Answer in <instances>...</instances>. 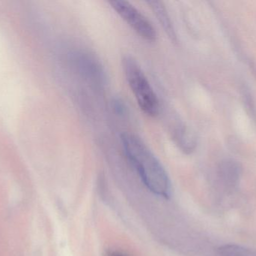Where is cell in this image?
Listing matches in <instances>:
<instances>
[{
  "mask_svg": "<svg viewBox=\"0 0 256 256\" xmlns=\"http://www.w3.org/2000/svg\"><path fill=\"white\" fill-rule=\"evenodd\" d=\"M218 251L220 256H256L254 251L236 244L224 245Z\"/></svg>",
  "mask_w": 256,
  "mask_h": 256,
  "instance_id": "7",
  "label": "cell"
},
{
  "mask_svg": "<svg viewBox=\"0 0 256 256\" xmlns=\"http://www.w3.org/2000/svg\"><path fill=\"white\" fill-rule=\"evenodd\" d=\"M122 144L131 165L136 170L146 187L164 198L170 195V182L162 164L144 141L131 133L122 135Z\"/></svg>",
  "mask_w": 256,
  "mask_h": 256,
  "instance_id": "1",
  "label": "cell"
},
{
  "mask_svg": "<svg viewBox=\"0 0 256 256\" xmlns=\"http://www.w3.org/2000/svg\"><path fill=\"white\" fill-rule=\"evenodd\" d=\"M123 68L130 88L138 107L150 117L159 113V100L147 77L135 59L127 56L123 59Z\"/></svg>",
  "mask_w": 256,
  "mask_h": 256,
  "instance_id": "2",
  "label": "cell"
},
{
  "mask_svg": "<svg viewBox=\"0 0 256 256\" xmlns=\"http://www.w3.org/2000/svg\"><path fill=\"white\" fill-rule=\"evenodd\" d=\"M148 4H149L152 10L154 12L156 18L159 20L161 25L162 26L167 34L170 36V37L172 38V39H176V33H174L172 24L170 21V16H168L166 9L164 7V3L159 1H150L148 2Z\"/></svg>",
  "mask_w": 256,
  "mask_h": 256,
  "instance_id": "6",
  "label": "cell"
},
{
  "mask_svg": "<svg viewBox=\"0 0 256 256\" xmlns=\"http://www.w3.org/2000/svg\"><path fill=\"white\" fill-rule=\"evenodd\" d=\"M174 138L178 145L184 153L189 154L195 150L196 138L186 126H179L174 132Z\"/></svg>",
  "mask_w": 256,
  "mask_h": 256,
  "instance_id": "5",
  "label": "cell"
},
{
  "mask_svg": "<svg viewBox=\"0 0 256 256\" xmlns=\"http://www.w3.org/2000/svg\"><path fill=\"white\" fill-rule=\"evenodd\" d=\"M112 9L144 40L153 42L156 40V33L152 23L136 8L126 1L110 2Z\"/></svg>",
  "mask_w": 256,
  "mask_h": 256,
  "instance_id": "3",
  "label": "cell"
},
{
  "mask_svg": "<svg viewBox=\"0 0 256 256\" xmlns=\"http://www.w3.org/2000/svg\"><path fill=\"white\" fill-rule=\"evenodd\" d=\"M106 256H128L127 254L123 253L121 252H117V251H111L106 254Z\"/></svg>",
  "mask_w": 256,
  "mask_h": 256,
  "instance_id": "9",
  "label": "cell"
},
{
  "mask_svg": "<svg viewBox=\"0 0 256 256\" xmlns=\"http://www.w3.org/2000/svg\"><path fill=\"white\" fill-rule=\"evenodd\" d=\"M115 108L118 113L123 114L124 113V107L123 106V104L121 102H115Z\"/></svg>",
  "mask_w": 256,
  "mask_h": 256,
  "instance_id": "8",
  "label": "cell"
},
{
  "mask_svg": "<svg viewBox=\"0 0 256 256\" xmlns=\"http://www.w3.org/2000/svg\"><path fill=\"white\" fill-rule=\"evenodd\" d=\"M242 168L240 164L233 159H225L221 162L219 167V173L221 179L228 186L236 185L240 178Z\"/></svg>",
  "mask_w": 256,
  "mask_h": 256,
  "instance_id": "4",
  "label": "cell"
}]
</instances>
